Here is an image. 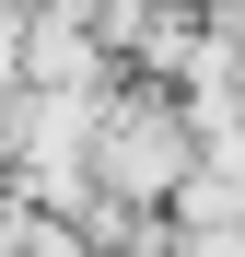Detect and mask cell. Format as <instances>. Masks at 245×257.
Instances as JSON below:
<instances>
[{"label":"cell","mask_w":245,"mask_h":257,"mask_svg":"<svg viewBox=\"0 0 245 257\" xmlns=\"http://www.w3.org/2000/svg\"><path fill=\"white\" fill-rule=\"evenodd\" d=\"M117 187H175V117H117Z\"/></svg>","instance_id":"obj_1"}]
</instances>
